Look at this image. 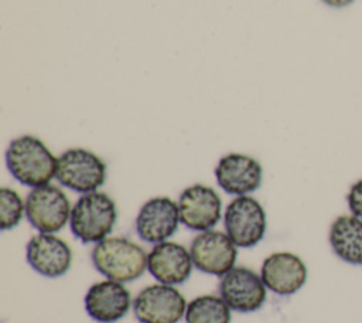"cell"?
I'll list each match as a JSON object with an SVG mask.
<instances>
[{
  "instance_id": "obj_1",
  "label": "cell",
  "mask_w": 362,
  "mask_h": 323,
  "mask_svg": "<svg viewBox=\"0 0 362 323\" xmlns=\"http://www.w3.org/2000/svg\"><path fill=\"white\" fill-rule=\"evenodd\" d=\"M58 157L34 135L14 137L6 150V166L20 184L35 188L49 184L57 174Z\"/></svg>"
},
{
  "instance_id": "obj_2",
  "label": "cell",
  "mask_w": 362,
  "mask_h": 323,
  "mask_svg": "<svg viewBox=\"0 0 362 323\" xmlns=\"http://www.w3.org/2000/svg\"><path fill=\"white\" fill-rule=\"evenodd\" d=\"M90 261L102 276L122 283L136 280L147 271V252L124 237H107L95 244Z\"/></svg>"
},
{
  "instance_id": "obj_3",
  "label": "cell",
  "mask_w": 362,
  "mask_h": 323,
  "mask_svg": "<svg viewBox=\"0 0 362 323\" xmlns=\"http://www.w3.org/2000/svg\"><path fill=\"white\" fill-rule=\"evenodd\" d=\"M117 220L115 200L103 191L81 194L74 203L69 230L83 244H98L110 237Z\"/></svg>"
},
{
  "instance_id": "obj_4",
  "label": "cell",
  "mask_w": 362,
  "mask_h": 323,
  "mask_svg": "<svg viewBox=\"0 0 362 323\" xmlns=\"http://www.w3.org/2000/svg\"><path fill=\"white\" fill-rule=\"evenodd\" d=\"M106 163L92 150L71 147L58 156V183L75 193L86 194L98 191L106 181Z\"/></svg>"
},
{
  "instance_id": "obj_5",
  "label": "cell",
  "mask_w": 362,
  "mask_h": 323,
  "mask_svg": "<svg viewBox=\"0 0 362 323\" xmlns=\"http://www.w3.org/2000/svg\"><path fill=\"white\" fill-rule=\"evenodd\" d=\"M223 227L238 248L256 246L266 235V211L250 194L238 196L228 203L223 211Z\"/></svg>"
},
{
  "instance_id": "obj_6",
  "label": "cell",
  "mask_w": 362,
  "mask_h": 323,
  "mask_svg": "<svg viewBox=\"0 0 362 323\" xmlns=\"http://www.w3.org/2000/svg\"><path fill=\"white\" fill-rule=\"evenodd\" d=\"M72 204L65 191L54 184L31 188L25 197V218L38 232L55 234L69 224Z\"/></svg>"
},
{
  "instance_id": "obj_7",
  "label": "cell",
  "mask_w": 362,
  "mask_h": 323,
  "mask_svg": "<svg viewBox=\"0 0 362 323\" xmlns=\"http://www.w3.org/2000/svg\"><path fill=\"white\" fill-rule=\"evenodd\" d=\"M184 295L173 285L153 283L133 299V313L140 323H178L187 310Z\"/></svg>"
},
{
  "instance_id": "obj_8",
  "label": "cell",
  "mask_w": 362,
  "mask_h": 323,
  "mask_svg": "<svg viewBox=\"0 0 362 323\" xmlns=\"http://www.w3.org/2000/svg\"><path fill=\"white\" fill-rule=\"evenodd\" d=\"M194 268L198 271L222 278L236 266L238 246L226 232L208 230L198 232L189 245Z\"/></svg>"
},
{
  "instance_id": "obj_9",
  "label": "cell",
  "mask_w": 362,
  "mask_h": 323,
  "mask_svg": "<svg viewBox=\"0 0 362 323\" xmlns=\"http://www.w3.org/2000/svg\"><path fill=\"white\" fill-rule=\"evenodd\" d=\"M177 204L181 224L197 232L214 230L222 217L221 196L215 188L202 183L185 187Z\"/></svg>"
},
{
  "instance_id": "obj_10",
  "label": "cell",
  "mask_w": 362,
  "mask_h": 323,
  "mask_svg": "<svg viewBox=\"0 0 362 323\" xmlns=\"http://www.w3.org/2000/svg\"><path fill=\"white\" fill-rule=\"evenodd\" d=\"M218 289L226 305L239 313L259 310L267 296L262 276L246 266H233L221 278Z\"/></svg>"
},
{
  "instance_id": "obj_11",
  "label": "cell",
  "mask_w": 362,
  "mask_h": 323,
  "mask_svg": "<svg viewBox=\"0 0 362 323\" xmlns=\"http://www.w3.org/2000/svg\"><path fill=\"white\" fill-rule=\"evenodd\" d=\"M180 222L177 201L167 196H158L140 207L134 228L141 241L156 245L168 241L177 232Z\"/></svg>"
},
{
  "instance_id": "obj_12",
  "label": "cell",
  "mask_w": 362,
  "mask_h": 323,
  "mask_svg": "<svg viewBox=\"0 0 362 323\" xmlns=\"http://www.w3.org/2000/svg\"><path fill=\"white\" fill-rule=\"evenodd\" d=\"M215 180L226 194L249 196L262 186L263 167L253 156L228 153L215 166Z\"/></svg>"
},
{
  "instance_id": "obj_13",
  "label": "cell",
  "mask_w": 362,
  "mask_h": 323,
  "mask_svg": "<svg viewBox=\"0 0 362 323\" xmlns=\"http://www.w3.org/2000/svg\"><path fill=\"white\" fill-rule=\"evenodd\" d=\"M28 265L44 278L64 276L72 264V249L66 241L55 234L38 232L25 245Z\"/></svg>"
},
{
  "instance_id": "obj_14",
  "label": "cell",
  "mask_w": 362,
  "mask_h": 323,
  "mask_svg": "<svg viewBox=\"0 0 362 323\" xmlns=\"http://www.w3.org/2000/svg\"><path fill=\"white\" fill-rule=\"evenodd\" d=\"M260 276L267 290L280 296H290L297 293L305 285L308 269L305 262L297 254L279 251L263 259Z\"/></svg>"
},
{
  "instance_id": "obj_15",
  "label": "cell",
  "mask_w": 362,
  "mask_h": 323,
  "mask_svg": "<svg viewBox=\"0 0 362 323\" xmlns=\"http://www.w3.org/2000/svg\"><path fill=\"white\" fill-rule=\"evenodd\" d=\"M194 262L189 248L175 242L164 241L153 245L147 254V271L161 283L181 285L191 276Z\"/></svg>"
},
{
  "instance_id": "obj_16",
  "label": "cell",
  "mask_w": 362,
  "mask_h": 323,
  "mask_svg": "<svg viewBox=\"0 0 362 323\" xmlns=\"http://www.w3.org/2000/svg\"><path fill=\"white\" fill-rule=\"evenodd\" d=\"M83 305L90 319L99 323H115L127 314L133 300L124 283L103 279L89 286Z\"/></svg>"
},
{
  "instance_id": "obj_17",
  "label": "cell",
  "mask_w": 362,
  "mask_h": 323,
  "mask_svg": "<svg viewBox=\"0 0 362 323\" xmlns=\"http://www.w3.org/2000/svg\"><path fill=\"white\" fill-rule=\"evenodd\" d=\"M332 252L349 265H362V218L354 214L338 215L328 232Z\"/></svg>"
},
{
  "instance_id": "obj_18",
  "label": "cell",
  "mask_w": 362,
  "mask_h": 323,
  "mask_svg": "<svg viewBox=\"0 0 362 323\" xmlns=\"http://www.w3.org/2000/svg\"><path fill=\"white\" fill-rule=\"evenodd\" d=\"M230 307L219 295H199L187 305L185 323H230Z\"/></svg>"
},
{
  "instance_id": "obj_19",
  "label": "cell",
  "mask_w": 362,
  "mask_h": 323,
  "mask_svg": "<svg viewBox=\"0 0 362 323\" xmlns=\"http://www.w3.org/2000/svg\"><path fill=\"white\" fill-rule=\"evenodd\" d=\"M25 217V200L10 187L0 188V230L8 231L17 227Z\"/></svg>"
},
{
  "instance_id": "obj_20",
  "label": "cell",
  "mask_w": 362,
  "mask_h": 323,
  "mask_svg": "<svg viewBox=\"0 0 362 323\" xmlns=\"http://www.w3.org/2000/svg\"><path fill=\"white\" fill-rule=\"evenodd\" d=\"M346 204L351 214L362 218V178L352 183L346 193Z\"/></svg>"
},
{
  "instance_id": "obj_21",
  "label": "cell",
  "mask_w": 362,
  "mask_h": 323,
  "mask_svg": "<svg viewBox=\"0 0 362 323\" xmlns=\"http://www.w3.org/2000/svg\"><path fill=\"white\" fill-rule=\"evenodd\" d=\"M321 1L334 8H344V7L349 6L354 0H321Z\"/></svg>"
}]
</instances>
